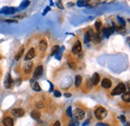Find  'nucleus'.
Listing matches in <instances>:
<instances>
[{
    "label": "nucleus",
    "instance_id": "obj_1",
    "mask_svg": "<svg viewBox=\"0 0 130 126\" xmlns=\"http://www.w3.org/2000/svg\"><path fill=\"white\" fill-rule=\"evenodd\" d=\"M94 115L97 119L102 120L107 116V110L104 107H97L94 111Z\"/></svg>",
    "mask_w": 130,
    "mask_h": 126
},
{
    "label": "nucleus",
    "instance_id": "obj_2",
    "mask_svg": "<svg viewBox=\"0 0 130 126\" xmlns=\"http://www.w3.org/2000/svg\"><path fill=\"white\" fill-rule=\"evenodd\" d=\"M125 91H126V86H125V84H124V83H119V84L112 90L111 94H112L113 96H116V95H119V94H123Z\"/></svg>",
    "mask_w": 130,
    "mask_h": 126
},
{
    "label": "nucleus",
    "instance_id": "obj_3",
    "mask_svg": "<svg viewBox=\"0 0 130 126\" xmlns=\"http://www.w3.org/2000/svg\"><path fill=\"white\" fill-rule=\"evenodd\" d=\"M74 116L78 120H81V119H83L85 117V111L82 108H76L74 110Z\"/></svg>",
    "mask_w": 130,
    "mask_h": 126
},
{
    "label": "nucleus",
    "instance_id": "obj_4",
    "mask_svg": "<svg viewBox=\"0 0 130 126\" xmlns=\"http://www.w3.org/2000/svg\"><path fill=\"white\" fill-rule=\"evenodd\" d=\"M81 50H82V46H81V43H80V41H76L74 43V45H73V47H72V52L74 53V54H78L79 52H81Z\"/></svg>",
    "mask_w": 130,
    "mask_h": 126
},
{
    "label": "nucleus",
    "instance_id": "obj_5",
    "mask_svg": "<svg viewBox=\"0 0 130 126\" xmlns=\"http://www.w3.org/2000/svg\"><path fill=\"white\" fill-rule=\"evenodd\" d=\"M14 12H15V8L13 7H3L2 9H0V13L6 14V15H11Z\"/></svg>",
    "mask_w": 130,
    "mask_h": 126
},
{
    "label": "nucleus",
    "instance_id": "obj_6",
    "mask_svg": "<svg viewBox=\"0 0 130 126\" xmlns=\"http://www.w3.org/2000/svg\"><path fill=\"white\" fill-rule=\"evenodd\" d=\"M42 73H43V66L39 65V66H37V67H36L35 71H34L33 77L34 78H38V77H40L41 75H42Z\"/></svg>",
    "mask_w": 130,
    "mask_h": 126
},
{
    "label": "nucleus",
    "instance_id": "obj_7",
    "mask_svg": "<svg viewBox=\"0 0 130 126\" xmlns=\"http://www.w3.org/2000/svg\"><path fill=\"white\" fill-rule=\"evenodd\" d=\"M11 112H12V114L14 116H16V117H21L25 113V111L22 108H15V109H13Z\"/></svg>",
    "mask_w": 130,
    "mask_h": 126
},
{
    "label": "nucleus",
    "instance_id": "obj_8",
    "mask_svg": "<svg viewBox=\"0 0 130 126\" xmlns=\"http://www.w3.org/2000/svg\"><path fill=\"white\" fill-rule=\"evenodd\" d=\"M34 56H35V50H34V48H31V49H29V51L27 52V54L25 55V60L30 61L32 58H34Z\"/></svg>",
    "mask_w": 130,
    "mask_h": 126
},
{
    "label": "nucleus",
    "instance_id": "obj_9",
    "mask_svg": "<svg viewBox=\"0 0 130 126\" xmlns=\"http://www.w3.org/2000/svg\"><path fill=\"white\" fill-rule=\"evenodd\" d=\"M101 85H102V87L103 88L108 89V88H110L112 86V82H111V80H109V79L104 78L103 80H102V82H101Z\"/></svg>",
    "mask_w": 130,
    "mask_h": 126
},
{
    "label": "nucleus",
    "instance_id": "obj_10",
    "mask_svg": "<svg viewBox=\"0 0 130 126\" xmlns=\"http://www.w3.org/2000/svg\"><path fill=\"white\" fill-rule=\"evenodd\" d=\"M4 85H5V87L7 88V89H9V88L12 87V85H13V80H12V78H11L10 74L7 75V78H6V80H5V82H4Z\"/></svg>",
    "mask_w": 130,
    "mask_h": 126
},
{
    "label": "nucleus",
    "instance_id": "obj_11",
    "mask_svg": "<svg viewBox=\"0 0 130 126\" xmlns=\"http://www.w3.org/2000/svg\"><path fill=\"white\" fill-rule=\"evenodd\" d=\"M3 124L4 126H13L14 125V121L11 117H5L3 119Z\"/></svg>",
    "mask_w": 130,
    "mask_h": 126
},
{
    "label": "nucleus",
    "instance_id": "obj_12",
    "mask_svg": "<svg viewBox=\"0 0 130 126\" xmlns=\"http://www.w3.org/2000/svg\"><path fill=\"white\" fill-rule=\"evenodd\" d=\"M47 46H48V44H47V41L45 40V39H42V40L39 42V49H40V51H45L47 49Z\"/></svg>",
    "mask_w": 130,
    "mask_h": 126
},
{
    "label": "nucleus",
    "instance_id": "obj_13",
    "mask_svg": "<svg viewBox=\"0 0 130 126\" xmlns=\"http://www.w3.org/2000/svg\"><path fill=\"white\" fill-rule=\"evenodd\" d=\"M100 81V76L98 73H94L92 76V84L93 85H97Z\"/></svg>",
    "mask_w": 130,
    "mask_h": 126
},
{
    "label": "nucleus",
    "instance_id": "obj_14",
    "mask_svg": "<svg viewBox=\"0 0 130 126\" xmlns=\"http://www.w3.org/2000/svg\"><path fill=\"white\" fill-rule=\"evenodd\" d=\"M40 116H41V114H40V112H39L38 109H35V110H33L31 112V117L33 119H36V120H38V119H40Z\"/></svg>",
    "mask_w": 130,
    "mask_h": 126
},
{
    "label": "nucleus",
    "instance_id": "obj_15",
    "mask_svg": "<svg viewBox=\"0 0 130 126\" xmlns=\"http://www.w3.org/2000/svg\"><path fill=\"white\" fill-rule=\"evenodd\" d=\"M32 65H33V63L32 62H26L25 63V65H24V70H25V72H30V70H31V68H32Z\"/></svg>",
    "mask_w": 130,
    "mask_h": 126
},
{
    "label": "nucleus",
    "instance_id": "obj_16",
    "mask_svg": "<svg viewBox=\"0 0 130 126\" xmlns=\"http://www.w3.org/2000/svg\"><path fill=\"white\" fill-rule=\"evenodd\" d=\"M81 82H82V77L80 76V75H77L76 77H75V86L76 87H78V86H80L81 85Z\"/></svg>",
    "mask_w": 130,
    "mask_h": 126
},
{
    "label": "nucleus",
    "instance_id": "obj_17",
    "mask_svg": "<svg viewBox=\"0 0 130 126\" xmlns=\"http://www.w3.org/2000/svg\"><path fill=\"white\" fill-rule=\"evenodd\" d=\"M125 94H123L122 95V99L124 100L125 102H129L130 101V93L129 92H124Z\"/></svg>",
    "mask_w": 130,
    "mask_h": 126
},
{
    "label": "nucleus",
    "instance_id": "obj_18",
    "mask_svg": "<svg viewBox=\"0 0 130 126\" xmlns=\"http://www.w3.org/2000/svg\"><path fill=\"white\" fill-rule=\"evenodd\" d=\"M29 0H24V1L20 4V9H25L27 6H29Z\"/></svg>",
    "mask_w": 130,
    "mask_h": 126
},
{
    "label": "nucleus",
    "instance_id": "obj_19",
    "mask_svg": "<svg viewBox=\"0 0 130 126\" xmlns=\"http://www.w3.org/2000/svg\"><path fill=\"white\" fill-rule=\"evenodd\" d=\"M32 89L34 90V91H40L41 90V88H40V86H39V84L36 82V83H33L32 84Z\"/></svg>",
    "mask_w": 130,
    "mask_h": 126
},
{
    "label": "nucleus",
    "instance_id": "obj_20",
    "mask_svg": "<svg viewBox=\"0 0 130 126\" xmlns=\"http://www.w3.org/2000/svg\"><path fill=\"white\" fill-rule=\"evenodd\" d=\"M109 30H110V29H108V28L103 29V34H104V37L108 38V37H109V35L111 34V32H112V31H109Z\"/></svg>",
    "mask_w": 130,
    "mask_h": 126
},
{
    "label": "nucleus",
    "instance_id": "obj_21",
    "mask_svg": "<svg viewBox=\"0 0 130 126\" xmlns=\"http://www.w3.org/2000/svg\"><path fill=\"white\" fill-rule=\"evenodd\" d=\"M58 50H59V45H55L51 50V55H55Z\"/></svg>",
    "mask_w": 130,
    "mask_h": 126
},
{
    "label": "nucleus",
    "instance_id": "obj_22",
    "mask_svg": "<svg viewBox=\"0 0 130 126\" xmlns=\"http://www.w3.org/2000/svg\"><path fill=\"white\" fill-rule=\"evenodd\" d=\"M101 26H102L101 21H96V22H95V29H96L97 31H99L101 29Z\"/></svg>",
    "mask_w": 130,
    "mask_h": 126
},
{
    "label": "nucleus",
    "instance_id": "obj_23",
    "mask_svg": "<svg viewBox=\"0 0 130 126\" xmlns=\"http://www.w3.org/2000/svg\"><path fill=\"white\" fill-rule=\"evenodd\" d=\"M23 50H24L23 48H21V49L19 50V52L17 53V55L15 56V59H16V60H19V59H20V56L22 55V53H23Z\"/></svg>",
    "mask_w": 130,
    "mask_h": 126
},
{
    "label": "nucleus",
    "instance_id": "obj_24",
    "mask_svg": "<svg viewBox=\"0 0 130 126\" xmlns=\"http://www.w3.org/2000/svg\"><path fill=\"white\" fill-rule=\"evenodd\" d=\"M84 41L86 42V43H88L90 41V36H89V32H87L86 34H85V36H84Z\"/></svg>",
    "mask_w": 130,
    "mask_h": 126
},
{
    "label": "nucleus",
    "instance_id": "obj_25",
    "mask_svg": "<svg viewBox=\"0 0 130 126\" xmlns=\"http://www.w3.org/2000/svg\"><path fill=\"white\" fill-rule=\"evenodd\" d=\"M68 125L69 126H78V122H77V120H71Z\"/></svg>",
    "mask_w": 130,
    "mask_h": 126
},
{
    "label": "nucleus",
    "instance_id": "obj_26",
    "mask_svg": "<svg viewBox=\"0 0 130 126\" xmlns=\"http://www.w3.org/2000/svg\"><path fill=\"white\" fill-rule=\"evenodd\" d=\"M117 20L119 21V23H120V25H121V26H124V25H125V21L123 20V19H122L121 17H117Z\"/></svg>",
    "mask_w": 130,
    "mask_h": 126
},
{
    "label": "nucleus",
    "instance_id": "obj_27",
    "mask_svg": "<svg viewBox=\"0 0 130 126\" xmlns=\"http://www.w3.org/2000/svg\"><path fill=\"white\" fill-rule=\"evenodd\" d=\"M36 107H37V109H38V108H43V107H44V104L41 102V101H39V102L36 103Z\"/></svg>",
    "mask_w": 130,
    "mask_h": 126
},
{
    "label": "nucleus",
    "instance_id": "obj_28",
    "mask_svg": "<svg viewBox=\"0 0 130 126\" xmlns=\"http://www.w3.org/2000/svg\"><path fill=\"white\" fill-rule=\"evenodd\" d=\"M85 3V1H84V0H78V2H77V6H80V7H81V6H83V4Z\"/></svg>",
    "mask_w": 130,
    "mask_h": 126
},
{
    "label": "nucleus",
    "instance_id": "obj_29",
    "mask_svg": "<svg viewBox=\"0 0 130 126\" xmlns=\"http://www.w3.org/2000/svg\"><path fill=\"white\" fill-rule=\"evenodd\" d=\"M66 112H67V114H68V115H69V117H72V112H71V107H68V108H67V111H66Z\"/></svg>",
    "mask_w": 130,
    "mask_h": 126
},
{
    "label": "nucleus",
    "instance_id": "obj_30",
    "mask_svg": "<svg viewBox=\"0 0 130 126\" xmlns=\"http://www.w3.org/2000/svg\"><path fill=\"white\" fill-rule=\"evenodd\" d=\"M54 95H55V97H60L61 96V93L59 91H54Z\"/></svg>",
    "mask_w": 130,
    "mask_h": 126
},
{
    "label": "nucleus",
    "instance_id": "obj_31",
    "mask_svg": "<svg viewBox=\"0 0 130 126\" xmlns=\"http://www.w3.org/2000/svg\"><path fill=\"white\" fill-rule=\"evenodd\" d=\"M68 65H69L70 67H71V68H73V69L75 68V65H74V63H73L72 61H69V62H68Z\"/></svg>",
    "mask_w": 130,
    "mask_h": 126
},
{
    "label": "nucleus",
    "instance_id": "obj_32",
    "mask_svg": "<svg viewBox=\"0 0 130 126\" xmlns=\"http://www.w3.org/2000/svg\"><path fill=\"white\" fill-rule=\"evenodd\" d=\"M96 126H109V125H108V124H106V123L99 122V123H97V124H96Z\"/></svg>",
    "mask_w": 130,
    "mask_h": 126
},
{
    "label": "nucleus",
    "instance_id": "obj_33",
    "mask_svg": "<svg viewBox=\"0 0 130 126\" xmlns=\"http://www.w3.org/2000/svg\"><path fill=\"white\" fill-rule=\"evenodd\" d=\"M120 120H121L122 122H125V121H126L125 116H124V115H121V116H120Z\"/></svg>",
    "mask_w": 130,
    "mask_h": 126
},
{
    "label": "nucleus",
    "instance_id": "obj_34",
    "mask_svg": "<svg viewBox=\"0 0 130 126\" xmlns=\"http://www.w3.org/2000/svg\"><path fill=\"white\" fill-rule=\"evenodd\" d=\"M53 126H60V122H59V121H56L55 123L53 124Z\"/></svg>",
    "mask_w": 130,
    "mask_h": 126
},
{
    "label": "nucleus",
    "instance_id": "obj_35",
    "mask_svg": "<svg viewBox=\"0 0 130 126\" xmlns=\"http://www.w3.org/2000/svg\"><path fill=\"white\" fill-rule=\"evenodd\" d=\"M65 96L66 97H71V93H68L67 92V93H65Z\"/></svg>",
    "mask_w": 130,
    "mask_h": 126
}]
</instances>
